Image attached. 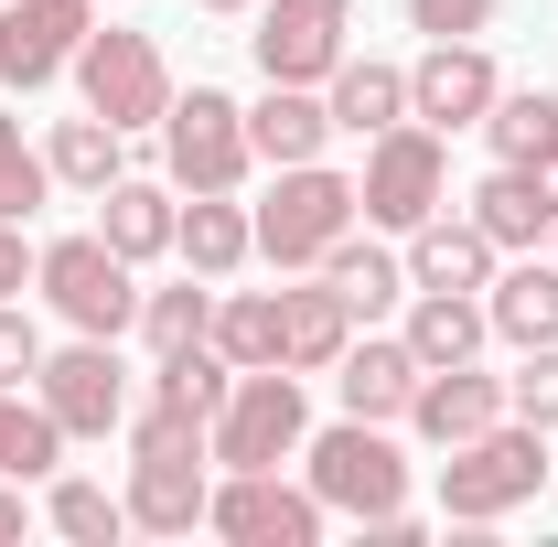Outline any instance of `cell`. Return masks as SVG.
I'll use <instances>...</instances> for the list:
<instances>
[{
	"label": "cell",
	"instance_id": "obj_2",
	"mask_svg": "<svg viewBox=\"0 0 558 547\" xmlns=\"http://www.w3.org/2000/svg\"><path fill=\"white\" fill-rule=\"evenodd\" d=\"M301 440H312V409H301V376H290V365H247V376L226 387L215 429H205V451L226 473H279Z\"/></svg>",
	"mask_w": 558,
	"mask_h": 547
},
{
	"label": "cell",
	"instance_id": "obj_5",
	"mask_svg": "<svg viewBox=\"0 0 558 547\" xmlns=\"http://www.w3.org/2000/svg\"><path fill=\"white\" fill-rule=\"evenodd\" d=\"M301 462H312V494H323V515H354V526H376V515H398V505H409V462H398V440H387L376 418H344V429L301 440Z\"/></svg>",
	"mask_w": 558,
	"mask_h": 547
},
{
	"label": "cell",
	"instance_id": "obj_39",
	"mask_svg": "<svg viewBox=\"0 0 558 547\" xmlns=\"http://www.w3.org/2000/svg\"><path fill=\"white\" fill-rule=\"evenodd\" d=\"M22 279H33V247H22V226H11V215H0V301H11V290H22Z\"/></svg>",
	"mask_w": 558,
	"mask_h": 547
},
{
	"label": "cell",
	"instance_id": "obj_41",
	"mask_svg": "<svg viewBox=\"0 0 558 547\" xmlns=\"http://www.w3.org/2000/svg\"><path fill=\"white\" fill-rule=\"evenodd\" d=\"M0 537H22V494H0Z\"/></svg>",
	"mask_w": 558,
	"mask_h": 547
},
{
	"label": "cell",
	"instance_id": "obj_26",
	"mask_svg": "<svg viewBox=\"0 0 558 547\" xmlns=\"http://www.w3.org/2000/svg\"><path fill=\"white\" fill-rule=\"evenodd\" d=\"M473 226H484L494 247H537V236H548L558 215L537 205V183H526V172L505 161V172H484V183H473Z\"/></svg>",
	"mask_w": 558,
	"mask_h": 547
},
{
	"label": "cell",
	"instance_id": "obj_30",
	"mask_svg": "<svg viewBox=\"0 0 558 547\" xmlns=\"http://www.w3.org/2000/svg\"><path fill=\"white\" fill-rule=\"evenodd\" d=\"M119 139L130 130H108V119L86 108V119H65V130L44 139V161H54V183H75V194H108V183H119Z\"/></svg>",
	"mask_w": 558,
	"mask_h": 547
},
{
	"label": "cell",
	"instance_id": "obj_24",
	"mask_svg": "<svg viewBox=\"0 0 558 547\" xmlns=\"http://www.w3.org/2000/svg\"><path fill=\"white\" fill-rule=\"evenodd\" d=\"M484 312H494V333L515 343V354H526V343H558V258H548V269H537V258L505 269L484 290Z\"/></svg>",
	"mask_w": 558,
	"mask_h": 547
},
{
	"label": "cell",
	"instance_id": "obj_34",
	"mask_svg": "<svg viewBox=\"0 0 558 547\" xmlns=\"http://www.w3.org/2000/svg\"><path fill=\"white\" fill-rule=\"evenodd\" d=\"M44 194H54V161H44V150H22V119L0 108V215L22 226V215H44Z\"/></svg>",
	"mask_w": 558,
	"mask_h": 547
},
{
	"label": "cell",
	"instance_id": "obj_10",
	"mask_svg": "<svg viewBox=\"0 0 558 547\" xmlns=\"http://www.w3.org/2000/svg\"><path fill=\"white\" fill-rule=\"evenodd\" d=\"M344 33H354V0H258V75L269 86H323L344 65Z\"/></svg>",
	"mask_w": 558,
	"mask_h": 547
},
{
	"label": "cell",
	"instance_id": "obj_33",
	"mask_svg": "<svg viewBox=\"0 0 558 547\" xmlns=\"http://www.w3.org/2000/svg\"><path fill=\"white\" fill-rule=\"evenodd\" d=\"M140 333H150V354L205 343L215 333V290H205V279H183V290H140Z\"/></svg>",
	"mask_w": 558,
	"mask_h": 547
},
{
	"label": "cell",
	"instance_id": "obj_13",
	"mask_svg": "<svg viewBox=\"0 0 558 547\" xmlns=\"http://www.w3.org/2000/svg\"><path fill=\"white\" fill-rule=\"evenodd\" d=\"M494 54L484 44H429L409 65V119H429V130H484V108H494Z\"/></svg>",
	"mask_w": 558,
	"mask_h": 547
},
{
	"label": "cell",
	"instance_id": "obj_25",
	"mask_svg": "<svg viewBox=\"0 0 558 547\" xmlns=\"http://www.w3.org/2000/svg\"><path fill=\"white\" fill-rule=\"evenodd\" d=\"M226 387H236V365H226L215 343H183V354H161V376H150V409H172V418H205V429H215Z\"/></svg>",
	"mask_w": 558,
	"mask_h": 547
},
{
	"label": "cell",
	"instance_id": "obj_8",
	"mask_svg": "<svg viewBox=\"0 0 558 547\" xmlns=\"http://www.w3.org/2000/svg\"><path fill=\"white\" fill-rule=\"evenodd\" d=\"M75 86H86V108H97L108 130H161V108H172V65H161L150 33H97V22H86Z\"/></svg>",
	"mask_w": 558,
	"mask_h": 547
},
{
	"label": "cell",
	"instance_id": "obj_4",
	"mask_svg": "<svg viewBox=\"0 0 558 547\" xmlns=\"http://www.w3.org/2000/svg\"><path fill=\"white\" fill-rule=\"evenodd\" d=\"M440 194H451V150H440V130H429V119H398V130L365 139V183H354L365 226L409 236V226H429V215H440Z\"/></svg>",
	"mask_w": 558,
	"mask_h": 547
},
{
	"label": "cell",
	"instance_id": "obj_20",
	"mask_svg": "<svg viewBox=\"0 0 558 547\" xmlns=\"http://www.w3.org/2000/svg\"><path fill=\"white\" fill-rule=\"evenodd\" d=\"M323 139H333V108L312 97V86H269L258 108H247V150L290 172V161H323Z\"/></svg>",
	"mask_w": 558,
	"mask_h": 547
},
{
	"label": "cell",
	"instance_id": "obj_42",
	"mask_svg": "<svg viewBox=\"0 0 558 547\" xmlns=\"http://www.w3.org/2000/svg\"><path fill=\"white\" fill-rule=\"evenodd\" d=\"M194 11H258V0H194Z\"/></svg>",
	"mask_w": 558,
	"mask_h": 547
},
{
	"label": "cell",
	"instance_id": "obj_14",
	"mask_svg": "<svg viewBox=\"0 0 558 547\" xmlns=\"http://www.w3.org/2000/svg\"><path fill=\"white\" fill-rule=\"evenodd\" d=\"M494 418H505V376H484V365H429L418 398H409V429H418V440H440V451L484 440Z\"/></svg>",
	"mask_w": 558,
	"mask_h": 547
},
{
	"label": "cell",
	"instance_id": "obj_21",
	"mask_svg": "<svg viewBox=\"0 0 558 547\" xmlns=\"http://www.w3.org/2000/svg\"><path fill=\"white\" fill-rule=\"evenodd\" d=\"M172 247H183L194 279H236L247 258H258V226L236 215V194H194V205L172 215Z\"/></svg>",
	"mask_w": 558,
	"mask_h": 547
},
{
	"label": "cell",
	"instance_id": "obj_19",
	"mask_svg": "<svg viewBox=\"0 0 558 547\" xmlns=\"http://www.w3.org/2000/svg\"><path fill=\"white\" fill-rule=\"evenodd\" d=\"M323 108H333V130L376 139L409 119V65H376V54H344V65L323 75Z\"/></svg>",
	"mask_w": 558,
	"mask_h": 547
},
{
	"label": "cell",
	"instance_id": "obj_31",
	"mask_svg": "<svg viewBox=\"0 0 558 547\" xmlns=\"http://www.w3.org/2000/svg\"><path fill=\"white\" fill-rule=\"evenodd\" d=\"M484 139H494V161H537V150L558 139V97L548 86H494Z\"/></svg>",
	"mask_w": 558,
	"mask_h": 547
},
{
	"label": "cell",
	"instance_id": "obj_9",
	"mask_svg": "<svg viewBox=\"0 0 558 547\" xmlns=\"http://www.w3.org/2000/svg\"><path fill=\"white\" fill-rule=\"evenodd\" d=\"M33 398L54 409V429H65V440H108V429L130 418V376H119V343H108V333H75L65 354H44Z\"/></svg>",
	"mask_w": 558,
	"mask_h": 547
},
{
	"label": "cell",
	"instance_id": "obj_43",
	"mask_svg": "<svg viewBox=\"0 0 558 547\" xmlns=\"http://www.w3.org/2000/svg\"><path fill=\"white\" fill-rule=\"evenodd\" d=\"M97 11H108V0H97Z\"/></svg>",
	"mask_w": 558,
	"mask_h": 547
},
{
	"label": "cell",
	"instance_id": "obj_18",
	"mask_svg": "<svg viewBox=\"0 0 558 547\" xmlns=\"http://www.w3.org/2000/svg\"><path fill=\"white\" fill-rule=\"evenodd\" d=\"M344 343H354V312H344L333 279H323V290H279V365H290V376H333Z\"/></svg>",
	"mask_w": 558,
	"mask_h": 547
},
{
	"label": "cell",
	"instance_id": "obj_38",
	"mask_svg": "<svg viewBox=\"0 0 558 547\" xmlns=\"http://www.w3.org/2000/svg\"><path fill=\"white\" fill-rule=\"evenodd\" d=\"M130 451H205V418H172V409H140L130 418ZM215 462V451H205Z\"/></svg>",
	"mask_w": 558,
	"mask_h": 547
},
{
	"label": "cell",
	"instance_id": "obj_23",
	"mask_svg": "<svg viewBox=\"0 0 558 547\" xmlns=\"http://www.w3.org/2000/svg\"><path fill=\"white\" fill-rule=\"evenodd\" d=\"M97 205H108V215H97V236H108V247H119L130 269H140V258H161V247H172V215H183L172 194H161V183H130V172H119V183H108Z\"/></svg>",
	"mask_w": 558,
	"mask_h": 547
},
{
	"label": "cell",
	"instance_id": "obj_44",
	"mask_svg": "<svg viewBox=\"0 0 558 547\" xmlns=\"http://www.w3.org/2000/svg\"><path fill=\"white\" fill-rule=\"evenodd\" d=\"M548 236H558V226H548Z\"/></svg>",
	"mask_w": 558,
	"mask_h": 547
},
{
	"label": "cell",
	"instance_id": "obj_40",
	"mask_svg": "<svg viewBox=\"0 0 558 547\" xmlns=\"http://www.w3.org/2000/svg\"><path fill=\"white\" fill-rule=\"evenodd\" d=\"M515 172H526V183H537V205L558 215V139H548V150H537V161H515Z\"/></svg>",
	"mask_w": 558,
	"mask_h": 547
},
{
	"label": "cell",
	"instance_id": "obj_16",
	"mask_svg": "<svg viewBox=\"0 0 558 547\" xmlns=\"http://www.w3.org/2000/svg\"><path fill=\"white\" fill-rule=\"evenodd\" d=\"M418 376H429V365L409 354V333H398V343H344V365H333V387H344V418H376V429H387V418H409Z\"/></svg>",
	"mask_w": 558,
	"mask_h": 547
},
{
	"label": "cell",
	"instance_id": "obj_7",
	"mask_svg": "<svg viewBox=\"0 0 558 547\" xmlns=\"http://www.w3.org/2000/svg\"><path fill=\"white\" fill-rule=\"evenodd\" d=\"M161 161H172V183L183 194H236L247 183V108L226 97V86H194V97H172L161 108Z\"/></svg>",
	"mask_w": 558,
	"mask_h": 547
},
{
	"label": "cell",
	"instance_id": "obj_28",
	"mask_svg": "<svg viewBox=\"0 0 558 547\" xmlns=\"http://www.w3.org/2000/svg\"><path fill=\"white\" fill-rule=\"evenodd\" d=\"M323 279L344 290V312H354V323H376L387 301H409V258H387V247H354V236H333Z\"/></svg>",
	"mask_w": 558,
	"mask_h": 547
},
{
	"label": "cell",
	"instance_id": "obj_22",
	"mask_svg": "<svg viewBox=\"0 0 558 547\" xmlns=\"http://www.w3.org/2000/svg\"><path fill=\"white\" fill-rule=\"evenodd\" d=\"M484 333H494V312L473 290H418V312H409V354L418 365H473Z\"/></svg>",
	"mask_w": 558,
	"mask_h": 547
},
{
	"label": "cell",
	"instance_id": "obj_27",
	"mask_svg": "<svg viewBox=\"0 0 558 547\" xmlns=\"http://www.w3.org/2000/svg\"><path fill=\"white\" fill-rule=\"evenodd\" d=\"M205 343L236 365V376H247V365H279V290H226Z\"/></svg>",
	"mask_w": 558,
	"mask_h": 547
},
{
	"label": "cell",
	"instance_id": "obj_37",
	"mask_svg": "<svg viewBox=\"0 0 558 547\" xmlns=\"http://www.w3.org/2000/svg\"><path fill=\"white\" fill-rule=\"evenodd\" d=\"M33 376H44V333L0 301V387H33Z\"/></svg>",
	"mask_w": 558,
	"mask_h": 547
},
{
	"label": "cell",
	"instance_id": "obj_36",
	"mask_svg": "<svg viewBox=\"0 0 558 547\" xmlns=\"http://www.w3.org/2000/svg\"><path fill=\"white\" fill-rule=\"evenodd\" d=\"M409 22L429 33V44H473V33L494 22V0H409Z\"/></svg>",
	"mask_w": 558,
	"mask_h": 547
},
{
	"label": "cell",
	"instance_id": "obj_17",
	"mask_svg": "<svg viewBox=\"0 0 558 547\" xmlns=\"http://www.w3.org/2000/svg\"><path fill=\"white\" fill-rule=\"evenodd\" d=\"M494 258H505V247H494L473 215H462V226H451V215L409 226V290H494Z\"/></svg>",
	"mask_w": 558,
	"mask_h": 547
},
{
	"label": "cell",
	"instance_id": "obj_29",
	"mask_svg": "<svg viewBox=\"0 0 558 547\" xmlns=\"http://www.w3.org/2000/svg\"><path fill=\"white\" fill-rule=\"evenodd\" d=\"M54 462H65V429H54V409H44V398H22V387H0V473L33 483V473H54Z\"/></svg>",
	"mask_w": 558,
	"mask_h": 547
},
{
	"label": "cell",
	"instance_id": "obj_15",
	"mask_svg": "<svg viewBox=\"0 0 558 547\" xmlns=\"http://www.w3.org/2000/svg\"><path fill=\"white\" fill-rule=\"evenodd\" d=\"M205 505H215L205 451H140V462H130V526H150V537H194Z\"/></svg>",
	"mask_w": 558,
	"mask_h": 547
},
{
	"label": "cell",
	"instance_id": "obj_3",
	"mask_svg": "<svg viewBox=\"0 0 558 547\" xmlns=\"http://www.w3.org/2000/svg\"><path fill=\"white\" fill-rule=\"evenodd\" d=\"M354 183L344 172H323V161H290V172H279L269 183V205L247 215V226H258V258H269V269H323V258H333V236H354Z\"/></svg>",
	"mask_w": 558,
	"mask_h": 547
},
{
	"label": "cell",
	"instance_id": "obj_1",
	"mask_svg": "<svg viewBox=\"0 0 558 547\" xmlns=\"http://www.w3.org/2000/svg\"><path fill=\"white\" fill-rule=\"evenodd\" d=\"M548 429H526V418H494L484 440H462L451 462H440V515L451 526H494V515H515V505H537V483H548Z\"/></svg>",
	"mask_w": 558,
	"mask_h": 547
},
{
	"label": "cell",
	"instance_id": "obj_32",
	"mask_svg": "<svg viewBox=\"0 0 558 547\" xmlns=\"http://www.w3.org/2000/svg\"><path fill=\"white\" fill-rule=\"evenodd\" d=\"M44 515H54V537H75V547H119L130 537V494H108V483H54Z\"/></svg>",
	"mask_w": 558,
	"mask_h": 547
},
{
	"label": "cell",
	"instance_id": "obj_35",
	"mask_svg": "<svg viewBox=\"0 0 558 547\" xmlns=\"http://www.w3.org/2000/svg\"><path fill=\"white\" fill-rule=\"evenodd\" d=\"M505 418H526V429H558V343H526V365L505 376Z\"/></svg>",
	"mask_w": 558,
	"mask_h": 547
},
{
	"label": "cell",
	"instance_id": "obj_11",
	"mask_svg": "<svg viewBox=\"0 0 558 547\" xmlns=\"http://www.w3.org/2000/svg\"><path fill=\"white\" fill-rule=\"evenodd\" d=\"M205 526L236 537V547H312L323 537V494L312 483H279V473H226L215 505H205Z\"/></svg>",
	"mask_w": 558,
	"mask_h": 547
},
{
	"label": "cell",
	"instance_id": "obj_12",
	"mask_svg": "<svg viewBox=\"0 0 558 547\" xmlns=\"http://www.w3.org/2000/svg\"><path fill=\"white\" fill-rule=\"evenodd\" d=\"M86 22H97V0H0V86H54L75 65V44H86Z\"/></svg>",
	"mask_w": 558,
	"mask_h": 547
},
{
	"label": "cell",
	"instance_id": "obj_6",
	"mask_svg": "<svg viewBox=\"0 0 558 547\" xmlns=\"http://www.w3.org/2000/svg\"><path fill=\"white\" fill-rule=\"evenodd\" d=\"M33 290L65 312L75 333H108V343H119L140 323V279H130V258H119L108 236H54V247L33 258Z\"/></svg>",
	"mask_w": 558,
	"mask_h": 547
}]
</instances>
